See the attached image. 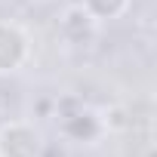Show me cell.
I'll return each instance as SVG.
<instances>
[{
  "label": "cell",
  "instance_id": "3957f363",
  "mask_svg": "<svg viewBox=\"0 0 157 157\" xmlns=\"http://www.w3.org/2000/svg\"><path fill=\"white\" fill-rule=\"evenodd\" d=\"M31 56V40L16 22L0 19V74H16Z\"/></svg>",
  "mask_w": 157,
  "mask_h": 157
},
{
  "label": "cell",
  "instance_id": "6da1fadb",
  "mask_svg": "<svg viewBox=\"0 0 157 157\" xmlns=\"http://www.w3.org/2000/svg\"><path fill=\"white\" fill-rule=\"evenodd\" d=\"M46 139L31 120H10L0 126V157H43Z\"/></svg>",
  "mask_w": 157,
  "mask_h": 157
},
{
  "label": "cell",
  "instance_id": "277c9868",
  "mask_svg": "<svg viewBox=\"0 0 157 157\" xmlns=\"http://www.w3.org/2000/svg\"><path fill=\"white\" fill-rule=\"evenodd\" d=\"M96 34H99V22H96L80 3L68 6V10L59 16V37H62L65 43H71V46H86V43L96 40Z\"/></svg>",
  "mask_w": 157,
  "mask_h": 157
},
{
  "label": "cell",
  "instance_id": "7a4b0ae2",
  "mask_svg": "<svg viewBox=\"0 0 157 157\" xmlns=\"http://www.w3.org/2000/svg\"><path fill=\"white\" fill-rule=\"evenodd\" d=\"M56 123H59V132L68 139V142H80V145H93L102 132H105V123L96 111L83 108V105H74V111H62L56 114Z\"/></svg>",
  "mask_w": 157,
  "mask_h": 157
},
{
  "label": "cell",
  "instance_id": "5b68a950",
  "mask_svg": "<svg viewBox=\"0 0 157 157\" xmlns=\"http://www.w3.org/2000/svg\"><path fill=\"white\" fill-rule=\"evenodd\" d=\"M132 0H80V6L102 25V22H111V19H120L126 10H129Z\"/></svg>",
  "mask_w": 157,
  "mask_h": 157
}]
</instances>
